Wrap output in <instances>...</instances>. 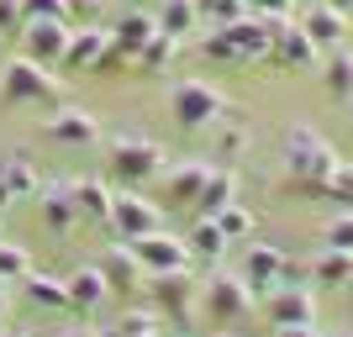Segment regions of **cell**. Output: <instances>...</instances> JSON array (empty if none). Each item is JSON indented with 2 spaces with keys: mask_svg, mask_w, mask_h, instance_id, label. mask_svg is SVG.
I'll use <instances>...</instances> for the list:
<instances>
[{
  "mask_svg": "<svg viewBox=\"0 0 353 337\" xmlns=\"http://www.w3.org/2000/svg\"><path fill=\"white\" fill-rule=\"evenodd\" d=\"M32 274V264H27V253L16 248V243H0V279H11V285H21V279Z\"/></svg>",
  "mask_w": 353,
  "mask_h": 337,
  "instance_id": "e575fe53",
  "label": "cell"
},
{
  "mask_svg": "<svg viewBox=\"0 0 353 337\" xmlns=\"http://www.w3.org/2000/svg\"><path fill=\"white\" fill-rule=\"evenodd\" d=\"M11 201H16V195L6 190V179H0V211H6V205H11Z\"/></svg>",
  "mask_w": 353,
  "mask_h": 337,
  "instance_id": "7bdbcfd3",
  "label": "cell"
},
{
  "mask_svg": "<svg viewBox=\"0 0 353 337\" xmlns=\"http://www.w3.org/2000/svg\"><path fill=\"white\" fill-rule=\"evenodd\" d=\"M132 248V258L143 264V274H169V269H190V248H185V237L174 232H148V237H132L127 243Z\"/></svg>",
  "mask_w": 353,
  "mask_h": 337,
  "instance_id": "8fae6325",
  "label": "cell"
},
{
  "mask_svg": "<svg viewBox=\"0 0 353 337\" xmlns=\"http://www.w3.org/2000/svg\"><path fill=\"white\" fill-rule=\"evenodd\" d=\"M21 32V0H0V37Z\"/></svg>",
  "mask_w": 353,
  "mask_h": 337,
  "instance_id": "f35d334b",
  "label": "cell"
},
{
  "mask_svg": "<svg viewBox=\"0 0 353 337\" xmlns=\"http://www.w3.org/2000/svg\"><path fill=\"white\" fill-rule=\"evenodd\" d=\"M348 37H353V16H348Z\"/></svg>",
  "mask_w": 353,
  "mask_h": 337,
  "instance_id": "681fc988",
  "label": "cell"
},
{
  "mask_svg": "<svg viewBox=\"0 0 353 337\" xmlns=\"http://www.w3.org/2000/svg\"><path fill=\"white\" fill-rule=\"evenodd\" d=\"M185 248H190V264H195V258H206V264L216 269L221 253H227V237H221V227H216L211 216H195L190 237H185Z\"/></svg>",
  "mask_w": 353,
  "mask_h": 337,
  "instance_id": "603a6c76",
  "label": "cell"
},
{
  "mask_svg": "<svg viewBox=\"0 0 353 337\" xmlns=\"http://www.w3.org/2000/svg\"><path fill=\"white\" fill-rule=\"evenodd\" d=\"M0 179H6V190L16 195V201H37V190H43V179H37V169H32L21 153H16L6 169H0Z\"/></svg>",
  "mask_w": 353,
  "mask_h": 337,
  "instance_id": "f546056e",
  "label": "cell"
},
{
  "mask_svg": "<svg viewBox=\"0 0 353 337\" xmlns=\"http://www.w3.org/2000/svg\"><path fill=\"white\" fill-rule=\"evenodd\" d=\"M237 201V174L227 169V163H211L206 185H201V195H195V216H216V211H227V205Z\"/></svg>",
  "mask_w": 353,
  "mask_h": 337,
  "instance_id": "44dd1931",
  "label": "cell"
},
{
  "mask_svg": "<svg viewBox=\"0 0 353 337\" xmlns=\"http://www.w3.org/2000/svg\"><path fill=\"white\" fill-rule=\"evenodd\" d=\"M201 311H206L216 327H232L237 316H248V311H253V290L243 285V274L216 269V274L201 285Z\"/></svg>",
  "mask_w": 353,
  "mask_h": 337,
  "instance_id": "52a82bcc",
  "label": "cell"
},
{
  "mask_svg": "<svg viewBox=\"0 0 353 337\" xmlns=\"http://www.w3.org/2000/svg\"><path fill=\"white\" fill-rule=\"evenodd\" d=\"M6 295H11V279H0V300H6Z\"/></svg>",
  "mask_w": 353,
  "mask_h": 337,
  "instance_id": "f6af8a7d",
  "label": "cell"
},
{
  "mask_svg": "<svg viewBox=\"0 0 353 337\" xmlns=\"http://www.w3.org/2000/svg\"><path fill=\"white\" fill-rule=\"evenodd\" d=\"M53 143H63V147H95L101 143V121L90 116V111H79V105H53V116H48V127H43Z\"/></svg>",
  "mask_w": 353,
  "mask_h": 337,
  "instance_id": "4fadbf2b",
  "label": "cell"
},
{
  "mask_svg": "<svg viewBox=\"0 0 353 337\" xmlns=\"http://www.w3.org/2000/svg\"><path fill=\"white\" fill-rule=\"evenodd\" d=\"M74 205H79V221H105L111 190H105L101 179H74Z\"/></svg>",
  "mask_w": 353,
  "mask_h": 337,
  "instance_id": "83f0119b",
  "label": "cell"
},
{
  "mask_svg": "<svg viewBox=\"0 0 353 337\" xmlns=\"http://www.w3.org/2000/svg\"><path fill=\"white\" fill-rule=\"evenodd\" d=\"M280 264H285V253H280V248H269V243H253V248H248V264H243V285H248L253 295L280 290Z\"/></svg>",
  "mask_w": 353,
  "mask_h": 337,
  "instance_id": "ffe728a7",
  "label": "cell"
},
{
  "mask_svg": "<svg viewBox=\"0 0 353 337\" xmlns=\"http://www.w3.org/2000/svg\"><path fill=\"white\" fill-rule=\"evenodd\" d=\"M301 32H306L311 43L327 53V48H343V43H348V16L332 11V6L322 0V6H311V11L301 16Z\"/></svg>",
  "mask_w": 353,
  "mask_h": 337,
  "instance_id": "d6986e66",
  "label": "cell"
},
{
  "mask_svg": "<svg viewBox=\"0 0 353 337\" xmlns=\"http://www.w3.org/2000/svg\"><path fill=\"white\" fill-rule=\"evenodd\" d=\"M243 6H248V16H264V21H280L295 11V0H243Z\"/></svg>",
  "mask_w": 353,
  "mask_h": 337,
  "instance_id": "74e56055",
  "label": "cell"
},
{
  "mask_svg": "<svg viewBox=\"0 0 353 337\" xmlns=\"http://www.w3.org/2000/svg\"><path fill=\"white\" fill-rule=\"evenodd\" d=\"M95 269L105 274V285H111V290H132L137 279H148L143 264L132 258V248H127V243H117L111 253H101V264H95Z\"/></svg>",
  "mask_w": 353,
  "mask_h": 337,
  "instance_id": "7402d4cb",
  "label": "cell"
},
{
  "mask_svg": "<svg viewBox=\"0 0 353 337\" xmlns=\"http://www.w3.org/2000/svg\"><path fill=\"white\" fill-rule=\"evenodd\" d=\"M59 337H79V332H59Z\"/></svg>",
  "mask_w": 353,
  "mask_h": 337,
  "instance_id": "f907efd6",
  "label": "cell"
},
{
  "mask_svg": "<svg viewBox=\"0 0 353 337\" xmlns=\"http://www.w3.org/2000/svg\"><path fill=\"white\" fill-rule=\"evenodd\" d=\"M206 174H211V163H201V159H185V163H174V169H163L159 174L163 179V205H195Z\"/></svg>",
  "mask_w": 353,
  "mask_h": 337,
  "instance_id": "2e32d148",
  "label": "cell"
},
{
  "mask_svg": "<svg viewBox=\"0 0 353 337\" xmlns=\"http://www.w3.org/2000/svg\"><path fill=\"white\" fill-rule=\"evenodd\" d=\"M32 16H59V21H69V0H21V21H32Z\"/></svg>",
  "mask_w": 353,
  "mask_h": 337,
  "instance_id": "8d00e7d4",
  "label": "cell"
},
{
  "mask_svg": "<svg viewBox=\"0 0 353 337\" xmlns=\"http://www.w3.org/2000/svg\"><path fill=\"white\" fill-rule=\"evenodd\" d=\"M243 147H248V121L227 105V111H221V127H216V163H232Z\"/></svg>",
  "mask_w": 353,
  "mask_h": 337,
  "instance_id": "484cf974",
  "label": "cell"
},
{
  "mask_svg": "<svg viewBox=\"0 0 353 337\" xmlns=\"http://www.w3.org/2000/svg\"><path fill=\"white\" fill-rule=\"evenodd\" d=\"M201 53L211 63H259L269 59V21L264 16H237L227 27H211Z\"/></svg>",
  "mask_w": 353,
  "mask_h": 337,
  "instance_id": "7a4b0ae2",
  "label": "cell"
},
{
  "mask_svg": "<svg viewBox=\"0 0 353 337\" xmlns=\"http://www.w3.org/2000/svg\"><path fill=\"white\" fill-rule=\"evenodd\" d=\"M211 221L221 227V237H227V243H237V237H248V232H253V211H248V205H237V201L227 205V211H216Z\"/></svg>",
  "mask_w": 353,
  "mask_h": 337,
  "instance_id": "d6a6232c",
  "label": "cell"
},
{
  "mask_svg": "<svg viewBox=\"0 0 353 337\" xmlns=\"http://www.w3.org/2000/svg\"><path fill=\"white\" fill-rule=\"evenodd\" d=\"M111 174L121 179V190L148 185L163 174V147L148 137H111Z\"/></svg>",
  "mask_w": 353,
  "mask_h": 337,
  "instance_id": "5b68a950",
  "label": "cell"
},
{
  "mask_svg": "<svg viewBox=\"0 0 353 337\" xmlns=\"http://www.w3.org/2000/svg\"><path fill=\"white\" fill-rule=\"evenodd\" d=\"M132 332H163V311H132V316H121V337Z\"/></svg>",
  "mask_w": 353,
  "mask_h": 337,
  "instance_id": "d590c367",
  "label": "cell"
},
{
  "mask_svg": "<svg viewBox=\"0 0 353 337\" xmlns=\"http://www.w3.org/2000/svg\"><path fill=\"white\" fill-rule=\"evenodd\" d=\"M274 337H322L316 327H274Z\"/></svg>",
  "mask_w": 353,
  "mask_h": 337,
  "instance_id": "ab89813d",
  "label": "cell"
},
{
  "mask_svg": "<svg viewBox=\"0 0 353 337\" xmlns=\"http://www.w3.org/2000/svg\"><path fill=\"white\" fill-rule=\"evenodd\" d=\"M264 311H269V322H274V327H316L311 285H280V290H269Z\"/></svg>",
  "mask_w": 353,
  "mask_h": 337,
  "instance_id": "7c38bea8",
  "label": "cell"
},
{
  "mask_svg": "<svg viewBox=\"0 0 353 337\" xmlns=\"http://www.w3.org/2000/svg\"><path fill=\"white\" fill-rule=\"evenodd\" d=\"M316 59H322V48H316L306 32H301V21H290V16L269 21V63L306 74V69H316Z\"/></svg>",
  "mask_w": 353,
  "mask_h": 337,
  "instance_id": "30bf717a",
  "label": "cell"
},
{
  "mask_svg": "<svg viewBox=\"0 0 353 337\" xmlns=\"http://www.w3.org/2000/svg\"><path fill=\"white\" fill-rule=\"evenodd\" d=\"M6 337H27V332H6Z\"/></svg>",
  "mask_w": 353,
  "mask_h": 337,
  "instance_id": "c3c4849f",
  "label": "cell"
},
{
  "mask_svg": "<svg viewBox=\"0 0 353 337\" xmlns=\"http://www.w3.org/2000/svg\"><path fill=\"white\" fill-rule=\"evenodd\" d=\"M322 243H327V248L353 253V211H348V205H343V211H332V216L322 221Z\"/></svg>",
  "mask_w": 353,
  "mask_h": 337,
  "instance_id": "1f68e13d",
  "label": "cell"
},
{
  "mask_svg": "<svg viewBox=\"0 0 353 337\" xmlns=\"http://www.w3.org/2000/svg\"><path fill=\"white\" fill-rule=\"evenodd\" d=\"M90 337H121V327H105V332H90Z\"/></svg>",
  "mask_w": 353,
  "mask_h": 337,
  "instance_id": "ee69618b",
  "label": "cell"
},
{
  "mask_svg": "<svg viewBox=\"0 0 353 337\" xmlns=\"http://www.w3.org/2000/svg\"><path fill=\"white\" fill-rule=\"evenodd\" d=\"M338 337H353V332H338Z\"/></svg>",
  "mask_w": 353,
  "mask_h": 337,
  "instance_id": "f5cc1de1",
  "label": "cell"
},
{
  "mask_svg": "<svg viewBox=\"0 0 353 337\" xmlns=\"http://www.w3.org/2000/svg\"><path fill=\"white\" fill-rule=\"evenodd\" d=\"M105 227L117 232V243H132V237L159 232V227H163V216H159V205L148 201V195H137V190H121V195H111Z\"/></svg>",
  "mask_w": 353,
  "mask_h": 337,
  "instance_id": "ba28073f",
  "label": "cell"
},
{
  "mask_svg": "<svg viewBox=\"0 0 353 337\" xmlns=\"http://www.w3.org/2000/svg\"><path fill=\"white\" fill-rule=\"evenodd\" d=\"M148 290H153V306L163 311V322L190 327L195 306H201V279L190 269H169V274H148Z\"/></svg>",
  "mask_w": 353,
  "mask_h": 337,
  "instance_id": "8992f818",
  "label": "cell"
},
{
  "mask_svg": "<svg viewBox=\"0 0 353 337\" xmlns=\"http://www.w3.org/2000/svg\"><path fill=\"white\" fill-rule=\"evenodd\" d=\"M137 6H143V11H148V6H159V0H137Z\"/></svg>",
  "mask_w": 353,
  "mask_h": 337,
  "instance_id": "7dc6e473",
  "label": "cell"
},
{
  "mask_svg": "<svg viewBox=\"0 0 353 337\" xmlns=\"http://www.w3.org/2000/svg\"><path fill=\"white\" fill-rule=\"evenodd\" d=\"M105 63H117V53H111V32H105V27H79L69 37V59H63V69H105Z\"/></svg>",
  "mask_w": 353,
  "mask_h": 337,
  "instance_id": "9a60e30c",
  "label": "cell"
},
{
  "mask_svg": "<svg viewBox=\"0 0 353 337\" xmlns=\"http://www.w3.org/2000/svg\"><path fill=\"white\" fill-rule=\"evenodd\" d=\"M221 111H227V95L206 79H179L169 90V116H174L179 132H211L221 121Z\"/></svg>",
  "mask_w": 353,
  "mask_h": 337,
  "instance_id": "3957f363",
  "label": "cell"
},
{
  "mask_svg": "<svg viewBox=\"0 0 353 337\" xmlns=\"http://www.w3.org/2000/svg\"><path fill=\"white\" fill-rule=\"evenodd\" d=\"M332 11H343V16H353V0H327Z\"/></svg>",
  "mask_w": 353,
  "mask_h": 337,
  "instance_id": "b9f144b4",
  "label": "cell"
},
{
  "mask_svg": "<svg viewBox=\"0 0 353 337\" xmlns=\"http://www.w3.org/2000/svg\"><path fill=\"white\" fill-rule=\"evenodd\" d=\"M348 105H353V101H348Z\"/></svg>",
  "mask_w": 353,
  "mask_h": 337,
  "instance_id": "db71d44e",
  "label": "cell"
},
{
  "mask_svg": "<svg viewBox=\"0 0 353 337\" xmlns=\"http://www.w3.org/2000/svg\"><path fill=\"white\" fill-rule=\"evenodd\" d=\"M322 79L338 101H353V53L348 48H327V63H322Z\"/></svg>",
  "mask_w": 353,
  "mask_h": 337,
  "instance_id": "4316f807",
  "label": "cell"
},
{
  "mask_svg": "<svg viewBox=\"0 0 353 337\" xmlns=\"http://www.w3.org/2000/svg\"><path fill=\"white\" fill-rule=\"evenodd\" d=\"M311 285H353V253L322 248L311 258Z\"/></svg>",
  "mask_w": 353,
  "mask_h": 337,
  "instance_id": "d4e9b609",
  "label": "cell"
},
{
  "mask_svg": "<svg viewBox=\"0 0 353 337\" xmlns=\"http://www.w3.org/2000/svg\"><path fill=\"white\" fill-rule=\"evenodd\" d=\"M132 337H163V332H132Z\"/></svg>",
  "mask_w": 353,
  "mask_h": 337,
  "instance_id": "bcb514c9",
  "label": "cell"
},
{
  "mask_svg": "<svg viewBox=\"0 0 353 337\" xmlns=\"http://www.w3.org/2000/svg\"><path fill=\"white\" fill-rule=\"evenodd\" d=\"M63 290H69V311H79V316H90V311L105 306V295H111V285H105V274L95 264L74 269L69 279H63Z\"/></svg>",
  "mask_w": 353,
  "mask_h": 337,
  "instance_id": "e0dca14e",
  "label": "cell"
},
{
  "mask_svg": "<svg viewBox=\"0 0 353 337\" xmlns=\"http://www.w3.org/2000/svg\"><path fill=\"white\" fill-rule=\"evenodd\" d=\"M322 201L348 205V211H353V163H338V169H332V179H327V190H322Z\"/></svg>",
  "mask_w": 353,
  "mask_h": 337,
  "instance_id": "836d02e7",
  "label": "cell"
},
{
  "mask_svg": "<svg viewBox=\"0 0 353 337\" xmlns=\"http://www.w3.org/2000/svg\"><path fill=\"white\" fill-rule=\"evenodd\" d=\"M0 316H6V300H0Z\"/></svg>",
  "mask_w": 353,
  "mask_h": 337,
  "instance_id": "816d5d0a",
  "label": "cell"
},
{
  "mask_svg": "<svg viewBox=\"0 0 353 337\" xmlns=\"http://www.w3.org/2000/svg\"><path fill=\"white\" fill-rule=\"evenodd\" d=\"M69 37H74V27L59 21V16H32V21H21V48H27V59H37L43 69H59V63L69 59Z\"/></svg>",
  "mask_w": 353,
  "mask_h": 337,
  "instance_id": "9c48e42d",
  "label": "cell"
},
{
  "mask_svg": "<svg viewBox=\"0 0 353 337\" xmlns=\"http://www.w3.org/2000/svg\"><path fill=\"white\" fill-rule=\"evenodd\" d=\"M37 211H43V221L53 227V232H69L74 221H79V205H74V179H53V185H43V190H37Z\"/></svg>",
  "mask_w": 353,
  "mask_h": 337,
  "instance_id": "ac0fdd59",
  "label": "cell"
},
{
  "mask_svg": "<svg viewBox=\"0 0 353 337\" xmlns=\"http://www.w3.org/2000/svg\"><path fill=\"white\" fill-rule=\"evenodd\" d=\"M101 0H69V11H95Z\"/></svg>",
  "mask_w": 353,
  "mask_h": 337,
  "instance_id": "60d3db41",
  "label": "cell"
},
{
  "mask_svg": "<svg viewBox=\"0 0 353 337\" xmlns=\"http://www.w3.org/2000/svg\"><path fill=\"white\" fill-rule=\"evenodd\" d=\"M338 147L327 143L316 127H306V121H295V127H285V169H290V185L301 195H316L322 201L327 179H332V169H338Z\"/></svg>",
  "mask_w": 353,
  "mask_h": 337,
  "instance_id": "6da1fadb",
  "label": "cell"
},
{
  "mask_svg": "<svg viewBox=\"0 0 353 337\" xmlns=\"http://www.w3.org/2000/svg\"><path fill=\"white\" fill-rule=\"evenodd\" d=\"M37 101H59V79H53V69H43L37 59H11L6 63V74H0V105H37Z\"/></svg>",
  "mask_w": 353,
  "mask_h": 337,
  "instance_id": "277c9868",
  "label": "cell"
},
{
  "mask_svg": "<svg viewBox=\"0 0 353 337\" xmlns=\"http://www.w3.org/2000/svg\"><path fill=\"white\" fill-rule=\"evenodd\" d=\"M153 37H159V16L137 6V11H127V16L117 21V27H111V53H117L121 63H132L137 53H143V48L153 43Z\"/></svg>",
  "mask_w": 353,
  "mask_h": 337,
  "instance_id": "5bb4252c",
  "label": "cell"
},
{
  "mask_svg": "<svg viewBox=\"0 0 353 337\" xmlns=\"http://www.w3.org/2000/svg\"><path fill=\"white\" fill-rule=\"evenodd\" d=\"M21 285H27V300H32V306H43V311H69V290H63V279H53V274H27Z\"/></svg>",
  "mask_w": 353,
  "mask_h": 337,
  "instance_id": "f1b7e54d",
  "label": "cell"
},
{
  "mask_svg": "<svg viewBox=\"0 0 353 337\" xmlns=\"http://www.w3.org/2000/svg\"><path fill=\"white\" fill-rule=\"evenodd\" d=\"M179 59V37H169V32H159V37H153V43L143 48V53H137V69H169V63Z\"/></svg>",
  "mask_w": 353,
  "mask_h": 337,
  "instance_id": "4dcf8cb0",
  "label": "cell"
},
{
  "mask_svg": "<svg viewBox=\"0 0 353 337\" xmlns=\"http://www.w3.org/2000/svg\"><path fill=\"white\" fill-rule=\"evenodd\" d=\"M201 27V6L195 0H159V32H169V37H190V32Z\"/></svg>",
  "mask_w": 353,
  "mask_h": 337,
  "instance_id": "cb8c5ba5",
  "label": "cell"
}]
</instances>
